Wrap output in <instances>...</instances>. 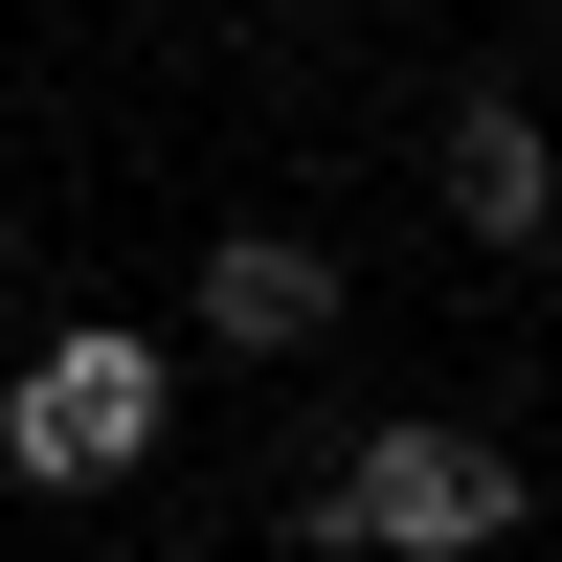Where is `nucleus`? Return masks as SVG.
I'll use <instances>...</instances> for the list:
<instances>
[{
	"mask_svg": "<svg viewBox=\"0 0 562 562\" xmlns=\"http://www.w3.org/2000/svg\"><path fill=\"white\" fill-rule=\"evenodd\" d=\"M518 450H495V428H360L338 450V473H315L293 495V540H360V562H495V540H518Z\"/></svg>",
	"mask_w": 562,
	"mask_h": 562,
	"instance_id": "f257e3e1",
	"label": "nucleus"
},
{
	"mask_svg": "<svg viewBox=\"0 0 562 562\" xmlns=\"http://www.w3.org/2000/svg\"><path fill=\"white\" fill-rule=\"evenodd\" d=\"M158 428H180V360L135 338V315H90V338H45L23 383H0V473H23V495H113V473H158Z\"/></svg>",
	"mask_w": 562,
	"mask_h": 562,
	"instance_id": "f03ea898",
	"label": "nucleus"
},
{
	"mask_svg": "<svg viewBox=\"0 0 562 562\" xmlns=\"http://www.w3.org/2000/svg\"><path fill=\"white\" fill-rule=\"evenodd\" d=\"M203 338H225V360L338 338V248H315V225H225V248H203Z\"/></svg>",
	"mask_w": 562,
	"mask_h": 562,
	"instance_id": "7ed1b4c3",
	"label": "nucleus"
},
{
	"mask_svg": "<svg viewBox=\"0 0 562 562\" xmlns=\"http://www.w3.org/2000/svg\"><path fill=\"white\" fill-rule=\"evenodd\" d=\"M450 225H473V248H540V225H562V135L473 90V113H450Z\"/></svg>",
	"mask_w": 562,
	"mask_h": 562,
	"instance_id": "20e7f679",
	"label": "nucleus"
},
{
	"mask_svg": "<svg viewBox=\"0 0 562 562\" xmlns=\"http://www.w3.org/2000/svg\"><path fill=\"white\" fill-rule=\"evenodd\" d=\"M540 68H562V23H540Z\"/></svg>",
	"mask_w": 562,
	"mask_h": 562,
	"instance_id": "39448f33",
	"label": "nucleus"
}]
</instances>
